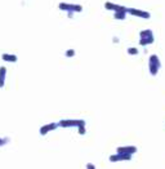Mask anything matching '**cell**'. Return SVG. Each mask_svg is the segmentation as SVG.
Listing matches in <instances>:
<instances>
[{
  "label": "cell",
  "instance_id": "cell-1",
  "mask_svg": "<svg viewBox=\"0 0 165 169\" xmlns=\"http://www.w3.org/2000/svg\"><path fill=\"white\" fill-rule=\"evenodd\" d=\"M148 69L152 76H156L161 69V61L157 54H151L148 58Z\"/></svg>",
  "mask_w": 165,
  "mask_h": 169
},
{
  "label": "cell",
  "instance_id": "cell-2",
  "mask_svg": "<svg viewBox=\"0 0 165 169\" xmlns=\"http://www.w3.org/2000/svg\"><path fill=\"white\" fill-rule=\"evenodd\" d=\"M139 45L142 47H146V45H150L155 41V38H153V33L152 30H142L139 33Z\"/></svg>",
  "mask_w": 165,
  "mask_h": 169
},
{
  "label": "cell",
  "instance_id": "cell-3",
  "mask_svg": "<svg viewBox=\"0 0 165 169\" xmlns=\"http://www.w3.org/2000/svg\"><path fill=\"white\" fill-rule=\"evenodd\" d=\"M80 125H85V121L81 119H64L58 121V126H62V128H71V126H80Z\"/></svg>",
  "mask_w": 165,
  "mask_h": 169
},
{
  "label": "cell",
  "instance_id": "cell-4",
  "mask_svg": "<svg viewBox=\"0 0 165 169\" xmlns=\"http://www.w3.org/2000/svg\"><path fill=\"white\" fill-rule=\"evenodd\" d=\"M58 8L61 10H66V12H76V13H79L83 10V7L79 5V4H70V3H59L58 4Z\"/></svg>",
  "mask_w": 165,
  "mask_h": 169
},
{
  "label": "cell",
  "instance_id": "cell-5",
  "mask_svg": "<svg viewBox=\"0 0 165 169\" xmlns=\"http://www.w3.org/2000/svg\"><path fill=\"white\" fill-rule=\"evenodd\" d=\"M131 160V155L129 154H120L116 152V155L110 156V161L111 163H117V161H130Z\"/></svg>",
  "mask_w": 165,
  "mask_h": 169
},
{
  "label": "cell",
  "instance_id": "cell-6",
  "mask_svg": "<svg viewBox=\"0 0 165 169\" xmlns=\"http://www.w3.org/2000/svg\"><path fill=\"white\" fill-rule=\"evenodd\" d=\"M128 12L131 16L138 17V18H145V19H150L151 18V13L150 12H146V10H139V9H134V8H129Z\"/></svg>",
  "mask_w": 165,
  "mask_h": 169
},
{
  "label": "cell",
  "instance_id": "cell-7",
  "mask_svg": "<svg viewBox=\"0 0 165 169\" xmlns=\"http://www.w3.org/2000/svg\"><path fill=\"white\" fill-rule=\"evenodd\" d=\"M105 8L107 10H112V12H119V10H125V12H128L126 7L119 5V4H115V3H111V2H106L105 3Z\"/></svg>",
  "mask_w": 165,
  "mask_h": 169
},
{
  "label": "cell",
  "instance_id": "cell-8",
  "mask_svg": "<svg viewBox=\"0 0 165 169\" xmlns=\"http://www.w3.org/2000/svg\"><path fill=\"white\" fill-rule=\"evenodd\" d=\"M116 152L133 155V154L137 152V147H136V146H119L117 149H116Z\"/></svg>",
  "mask_w": 165,
  "mask_h": 169
},
{
  "label": "cell",
  "instance_id": "cell-9",
  "mask_svg": "<svg viewBox=\"0 0 165 169\" xmlns=\"http://www.w3.org/2000/svg\"><path fill=\"white\" fill-rule=\"evenodd\" d=\"M57 126H58V124H56V123H49V124H45V125H43L41 128H40L39 133H40L41 136H45V134H48V133H49V132H52V131H56V129H57Z\"/></svg>",
  "mask_w": 165,
  "mask_h": 169
},
{
  "label": "cell",
  "instance_id": "cell-10",
  "mask_svg": "<svg viewBox=\"0 0 165 169\" xmlns=\"http://www.w3.org/2000/svg\"><path fill=\"white\" fill-rule=\"evenodd\" d=\"M2 59H3V61H5V62H12V63H14V62H17V61H18V57H17L16 54L3 53V54H2Z\"/></svg>",
  "mask_w": 165,
  "mask_h": 169
},
{
  "label": "cell",
  "instance_id": "cell-11",
  "mask_svg": "<svg viewBox=\"0 0 165 169\" xmlns=\"http://www.w3.org/2000/svg\"><path fill=\"white\" fill-rule=\"evenodd\" d=\"M5 76H7V67L0 66V88L5 85Z\"/></svg>",
  "mask_w": 165,
  "mask_h": 169
},
{
  "label": "cell",
  "instance_id": "cell-12",
  "mask_svg": "<svg viewBox=\"0 0 165 169\" xmlns=\"http://www.w3.org/2000/svg\"><path fill=\"white\" fill-rule=\"evenodd\" d=\"M114 18H115V19H125V18H126V12H125V10H119V12H114Z\"/></svg>",
  "mask_w": 165,
  "mask_h": 169
},
{
  "label": "cell",
  "instance_id": "cell-13",
  "mask_svg": "<svg viewBox=\"0 0 165 169\" xmlns=\"http://www.w3.org/2000/svg\"><path fill=\"white\" fill-rule=\"evenodd\" d=\"M128 54H130V56L138 54V49L137 48H128Z\"/></svg>",
  "mask_w": 165,
  "mask_h": 169
},
{
  "label": "cell",
  "instance_id": "cell-14",
  "mask_svg": "<svg viewBox=\"0 0 165 169\" xmlns=\"http://www.w3.org/2000/svg\"><path fill=\"white\" fill-rule=\"evenodd\" d=\"M64 56H66V57H69V58H70V57H74V56H75V50H74V49H69V50H66Z\"/></svg>",
  "mask_w": 165,
  "mask_h": 169
},
{
  "label": "cell",
  "instance_id": "cell-15",
  "mask_svg": "<svg viewBox=\"0 0 165 169\" xmlns=\"http://www.w3.org/2000/svg\"><path fill=\"white\" fill-rule=\"evenodd\" d=\"M8 142H9L8 137H5V138H2V137H0V146H5Z\"/></svg>",
  "mask_w": 165,
  "mask_h": 169
},
{
  "label": "cell",
  "instance_id": "cell-16",
  "mask_svg": "<svg viewBox=\"0 0 165 169\" xmlns=\"http://www.w3.org/2000/svg\"><path fill=\"white\" fill-rule=\"evenodd\" d=\"M79 128V134H85V128H84V125H80L78 126Z\"/></svg>",
  "mask_w": 165,
  "mask_h": 169
}]
</instances>
